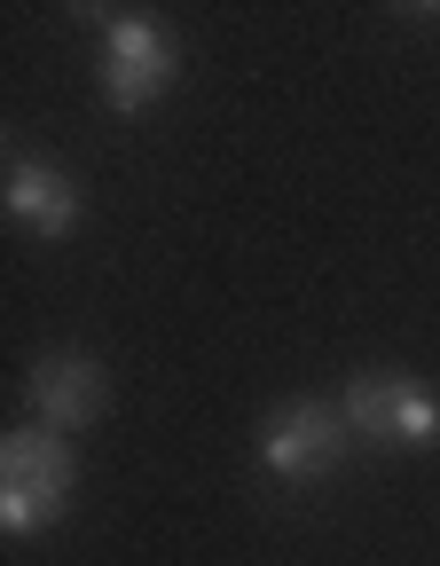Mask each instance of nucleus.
<instances>
[{"label": "nucleus", "mask_w": 440, "mask_h": 566, "mask_svg": "<svg viewBox=\"0 0 440 566\" xmlns=\"http://www.w3.org/2000/svg\"><path fill=\"white\" fill-rule=\"evenodd\" d=\"M71 495H80V457L55 424H17L0 441V527L9 535H48Z\"/></svg>", "instance_id": "obj_1"}, {"label": "nucleus", "mask_w": 440, "mask_h": 566, "mask_svg": "<svg viewBox=\"0 0 440 566\" xmlns=\"http://www.w3.org/2000/svg\"><path fill=\"white\" fill-rule=\"evenodd\" d=\"M338 417L354 424V441H378V449H425L440 441V394L401 378V370H362L338 394Z\"/></svg>", "instance_id": "obj_2"}, {"label": "nucleus", "mask_w": 440, "mask_h": 566, "mask_svg": "<svg viewBox=\"0 0 440 566\" xmlns=\"http://www.w3.org/2000/svg\"><path fill=\"white\" fill-rule=\"evenodd\" d=\"M346 441H354V424L338 417V401H283L260 424V464L291 488H307L346 464Z\"/></svg>", "instance_id": "obj_3"}, {"label": "nucleus", "mask_w": 440, "mask_h": 566, "mask_svg": "<svg viewBox=\"0 0 440 566\" xmlns=\"http://www.w3.org/2000/svg\"><path fill=\"white\" fill-rule=\"evenodd\" d=\"M174 87V40L150 17H118L103 32V95L111 111H150Z\"/></svg>", "instance_id": "obj_4"}, {"label": "nucleus", "mask_w": 440, "mask_h": 566, "mask_svg": "<svg viewBox=\"0 0 440 566\" xmlns=\"http://www.w3.org/2000/svg\"><path fill=\"white\" fill-rule=\"evenodd\" d=\"M32 409L40 424H55V433H80V424H95L111 409V378L103 363H87V354H48V363H32Z\"/></svg>", "instance_id": "obj_5"}, {"label": "nucleus", "mask_w": 440, "mask_h": 566, "mask_svg": "<svg viewBox=\"0 0 440 566\" xmlns=\"http://www.w3.org/2000/svg\"><path fill=\"white\" fill-rule=\"evenodd\" d=\"M9 221H24L32 237H71L80 229V181L55 174L48 158H17L9 166Z\"/></svg>", "instance_id": "obj_6"}]
</instances>
